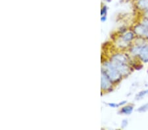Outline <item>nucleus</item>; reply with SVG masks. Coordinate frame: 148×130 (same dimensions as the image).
Here are the masks:
<instances>
[{"instance_id":"obj_1","label":"nucleus","mask_w":148,"mask_h":130,"mask_svg":"<svg viewBox=\"0 0 148 130\" xmlns=\"http://www.w3.org/2000/svg\"><path fill=\"white\" fill-rule=\"evenodd\" d=\"M135 51L140 55V58L144 62H148V45H145L142 47H138L137 50Z\"/></svg>"},{"instance_id":"obj_2","label":"nucleus","mask_w":148,"mask_h":130,"mask_svg":"<svg viewBox=\"0 0 148 130\" xmlns=\"http://www.w3.org/2000/svg\"><path fill=\"white\" fill-rule=\"evenodd\" d=\"M136 31L138 34L148 37V19L145 20L143 25L138 26V29H136Z\"/></svg>"},{"instance_id":"obj_3","label":"nucleus","mask_w":148,"mask_h":130,"mask_svg":"<svg viewBox=\"0 0 148 130\" xmlns=\"http://www.w3.org/2000/svg\"><path fill=\"white\" fill-rule=\"evenodd\" d=\"M134 107L132 106H126L125 107L121 109V112L125 114H130L132 113Z\"/></svg>"},{"instance_id":"obj_4","label":"nucleus","mask_w":148,"mask_h":130,"mask_svg":"<svg viewBox=\"0 0 148 130\" xmlns=\"http://www.w3.org/2000/svg\"><path fill=\"white\" fill-rule=\"evenodd\" d=\"M139 6L142 9H148V0H140Z\"/></svg>"},{"instance_id":"obj_5","label":"nucleus","mask_w":148,"mask_h":130,"mask_svg":"<svg viewBox=\"0 0 148 130\" xmlns=\"http://www.w3.org/2000/svg\"><path fill=\"white\" fill-rule=\"evenodd\" d=\"M134 37V34H132V32H128L127 34H126L125 35H124V39H125V41L126 42H129L131 41V39H132Z\"/></svg>"},{"instance_id":"obj_6","label":"nucleus","mask_w":148,"mask_h":130,"mask_svg":"<svg viewBox=\"0 0 148 130\" xmlns=\"http://www.w3.org/2000/svg\"><path fill=\"white\" fill-rule=\"evenodd\" d=\"M148 110V103H146L145 105H143L140 107L138 109V111H139L140 112H146V111Z\"/></svg>"},{"instance_id":"obj_7","label":"nucleus","mask_w":148,"mask_h":130,"mask_svg":"<svg viewBox=\"0 0 148 130\" xmlns=\"http://www.w3.org/2000/svg\"><path fill=\"white\" fill-rule=\"evenodd\" d=\"M148 94V89L147 90H145V91H141L140 93L138 95V97H139L138 99H140L141 97H143L145 96V95Z\"/></svg>"}]
</instances>
